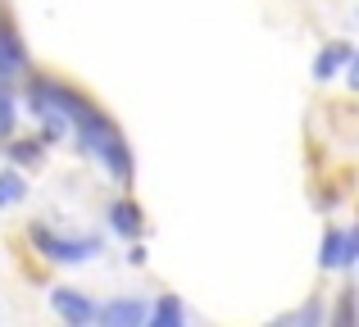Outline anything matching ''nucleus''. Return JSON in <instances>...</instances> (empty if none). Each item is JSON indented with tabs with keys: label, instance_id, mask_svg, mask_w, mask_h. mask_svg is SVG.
<instances>
[{
	"label": "nucleus",
	"instance_id": "nucleus-1",
	"mask_svg": "<svg viewBox=\"0 0 359 327\" xmlns=\"http://www.w3.org/2000/svg\"><path fill=\"white\" fill-rule=\"evenodd\" d=\"M69 132H73V141H78V151L91 155V160L105 168L118 186H132V177H137L132 146H128V137L118 132V123L100 105H87V109H82V114L69 123Z\"/></svg>",
	"mask_w": 359,
	"mask_h": 327
},
{
	"label": "nucleus",
	"instance_id": "nucleus-2",
	"mask_svg": "<svg viewBox=\"0 0 359 327\" xmlns=\"http://www.w3.org/2000/svg\"><path fill=\"white\" fill-rule=\"evenodd\" d=\"M27 241L36 246V255L46 259V264H60V268H78V264H91V259L100 255V241L96 237H64V232H55L50 223H27Z\"/></svg>",
	"mask_w": 359,
	"mask_h": 327
},
{
	"label": "nucleus",
	"instance_id": "nucleus-3",
	"mask_svg": "<svg viewBox=\"0 0 359 327\" xmlns=\"http://www.w3.org/2000/svg\"><path fill=\"white\" fill-rule=\"evenodd\" d=\"M355 259H359V232L327 223V228H323V241H318V268H323V273H332V268L351 273Z\"/></svg>",
	"mask_w": 359,
	"mask_h": 327
},
{
	"label": "nucleus",
	"instance_id": "nucleus-4",
	"mask_svg": "<svg viewBox=\"0 0 359 327\" xmlns=\"http://www.w3.org/2000/svg\"><path fill=\"white\" fill-rule=\"evenodd\" d=\"M27 69H32V55H27L18 27L9 23L5 14H0V87H14V82L23 78Z\"/></svg>",
	"mask_w": 359,
	"mask_h": 327
},
{
	"label": "nucleus",
	"instance_id": "nucleus-5",
	"mask_svg": "<svg viewBox=\"0 0 359 327\" xmlns=\"http://www.w3.org/2000/svg\"><path fill=\"white\" fill-rule=\"evenodd\" d=\"M50 309L60 314L64 323L87 327V323H96V309H100V305L91 300L87 291H78V286H50Z\"/></svg>",
	"mask_w": 359,
	"mask_h": 327
},
{
	"label": "nucleus",
	"instance_id": "nucleus-6",
	"mask_svg": "<svg viewBox=\"0 0 359 327\" xmlns=\"http://www.w3.org/2000/svg\"><path fill=\"white\" fill-rule=\"evenodd\" d=\"M105 223H109V232H118L123 241H137L141 232H146V209H141L132 195H118V200L105 204Z\"/></svg>",
	"mask_w": 359,
	"mask_h": 327
},
{
	"label": "nucleus",
	"instance_id": "nucleus-7",
	"mask_svg": "<svg viewBox=\"0 0 359 327\" xmlns=\"http://www.w3.org/2000/svg\"><path fill=\"white\" fill-rule=\"evenodd\" d=\"M146 309L150 305L141 300V295H114L109 305L96 309V323H105V327H141L146 323Z\"/></svg>",
	"mask_w": 359,
	"mask_h": 327
},
{
	"label": "nucleus",
	"instance_id": "nucleus-8",
	"mask_svg": "<svg viewBox=\"0 0 359 327\" xmlns=\"http://www.w3.org/2000/svg\"><path fill=\"white\" fill-rule=\"evenodd\" d=\"M0 155H5L18 173H27V168H41L46 141H41V137H9V141H0Z\"/></svg>",
	"mask_w": 359,
	"mask_h": 327
},
{
	"label": "nucleus",
	"instance_id": "nucleus-9",
	"mask_svg": "<svg viewBox=\"0 0 359 327\" xmlns=\"http://www.w3.org/2000/svg\"><path fill=\"white\" fill-rule=\"evenodd\" d=\"M346 64H355V46L351 41H327L323 50L314 55V78L318 82H332L337 69H346Z\"/></svg>",
	"mask_w": 359,
	"mask_h": 327
},
{
	"label": "nucleus",
	"instance_id": "nucleus-10",
	"mask_svg": "<svg viewBox=\"0 0 359 327\" xmlns=\"http://www.w3.org/2000/svg\"><path fill=\"white\" fill-rule=\"evenodd\" d=\"M146 323H150V327H182V323H187V305L177 300L173 291H168V295H159V300L146 309Z\"/></svg>",
	"mask_w": 359,
	"mask_h": 327
},
{
	"label": "nucleus",
	"instance_id": "nucleus-11",
	"mask_svg": "<svg viewBox=\"0 0 359 327\" xmlns=\"http://www.w3.org/2000/svg\"><path fill=\"white\" fill-rule=\"evenodd\" d=\"M23 195H27L23 173H18L14 164H9V168H0V209H5V204H18Z\"/></svg>",
	"mask_w": 359,
	"mask_h": 327
},
{
	"label": "nucleus",
	"instance_id": "nucleus-12",
	"mask_svg": "<svg viewBox=\"0 0 359 327\" xmlns=\"http://www.w3.org/2000/svg\"><path fill=\"white\" fill-rule=\"evenodd\" d=\"M18 114H23V109L14 105V91H9V87H0V141H9V137H14Z\"/></svg>",
	"mask_w": 359,
	"mask_h": 327
},
{
	"label": "nucleus",
	"instance_id": "nucleus-13",
	"mask_svg": "<svg viewBox=\"0 0 359 327\" xmlns=\"http://www.w3.org/2000/svg\"><path fill=\"white\" fill-rule=\"evenodd\" d=\"M36 123H41V141H46V146H55V141H64V137H69V123H64L55 109H50V114H41Z\"/></svg>",
	"mask_w": 359,
	"mask_h": 327
},
{
	"label": "nucleus",
	"instance_id": "nucleus-14",
	"mask_svg": "<svg viewBox=\"0 0 359 327\" xmlns=\"http://www.w3.org/2000/svg\"><path fill=\"white\" fill-rule=\"evenodd\" d=\"M337 327H351V319H355V286H341V300H337Z\"/></svg>",
	"mask_w": 359,
	"mask_h": 327
},
{
	"label": "nucleus",
	"instance_id": "nucleus-15",
	"mask_svg": "<svg viewBox=\"0 0 359 327\" xmlns=\"http://www.w3.org/2000/svg\"><path fill=\"white\" fill-rule=\"evenodd\" d=\"M287 323H300V327H318V323H323V300H309L305 309H300V314H291Z\"/></svg>",
	"mask_w": 359,
	"mask_h": 327
},
{
	"label": "nucleus",
	"instance_id": "nucleus-16",
	"mask_svg": "<svg viewBox=\"0 0 359 327\" xmlns=\"http://www.w3.org/2000/svg\"><path fill=\"white\" fill-rule=\"evenodd\" d=\"M128 264H132V268H141V264H146V241H141V237L128 246Z\"/></svg>",
	"mask_w": 359,
	"mask_h": 327
}]
</instances>
